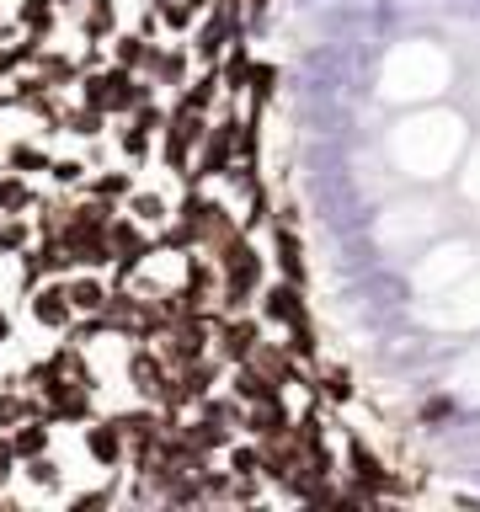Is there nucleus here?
I'll list each match as a JSON object with an SVG mask.
<instances>
[{
	"label": "nucleus",
	"mask_w": 480,
	"mask_h": 512,
	"mask_svg": "<svg viewBox=\"0 0 480 512\" xmlns=\"http://www.w3.org/2000/svg\"><path fill=\"white\" fill-rule=\"evenodd\" d=\"M80 102L107 112V118H128L139 102H150V80L123 70V64H96V70H80Z\"/></svg>",
	"instance_id": "f257e3e1"
},
{
	"label": "nucleus",
	"mask_w": 480,
	"mask_h": 512,
	"mask_svg": "<svg viewBox=\"0 0 480 512\" xmlns=\"http://www.w3.org/2000/svg\"><path fill=\"white\" fill-rule=\"evenodd\" d=\"M203 134H208V112L187 107V102H176V107L166 112V128H160V160H166V171L187 176L192 150H198V139H203Z\"/></svg>",
	"instance_id": "f03ea898"
},
{
	"label": "nucleus",
	"mask_w": 480,
	"mask_h": 512,
	"mask_svg": "<svg viewBox=\"0 0 480 512\" xmlns=\"http://www.w3.org/2000/svg\"><path fill=\"white\" fill-rule=\"evenodd\" d=\"M235 128H240V107L230 118H208V134L198 139V150H192L187 182H219V176L235 166Z\"/></svg>",
	"instance_id": "7ed1b4c3"
},
{
	"label": "nucleus",
	"mask_w": 480,
	"mask_h": 512,
	"mask_svg": "<svg viewBox=\"0 0 480 512\" xmlns=\"http://www.w3.org/2000/svg\"><path fill=\"white\" fill-rule=\"evenodd\" d=\"M262 336H267V326L256 310H214V342H208V352L230 368V363H246Z\"/></svg>",
	"instance_id": "20e7f679"
},
{
	"label": "nucleus",
	"mask_w": 480,
	"mask_h": 512,
	"mask_svg": "<svg viewBox=\"0 0 480 512\" xmlns=\"http://www.w3.org/2000/svg\"><path fill=\"white\" fill-rule=\"evenodd\" d=\"M256 315H262V326H272V331H299V326H310V310H304V283L267 278L262 294H256Z\"/></svg>",
	"instance_id": "39448f33"
},
{
	"label": "nucleus",
	"mask_w": 480,
	"mask_h": 512,
	"mask_svg": "<svg viewBox=\"0 0 480 512\" xmlns=\"http://www.w3.org/2000/svg\"><path fill=\"white\" fill-rule=\"evenodd\" d=\"M22 299H27V320H32L38 331H48V336H64V331H70L75 304H70V288H64V278H43V283H32Z\"/></svg>",
	"instance_id": "423d86ee"
},
{
	"label": "nucleus",
	"mask_w": 480,
	"mask_h": 512,
	"mask_svg": "<svg viewBox=\"0 0 480 512\" xmlns=\"http://www.w3.org/2000/svg\"><path fill=\"white\" fill-rule=\"evenodd\" d=\"M80 448H86V459L96 470H123L128 464V438H123L118 416H91V422H80Z\"/></svg>",
	"instance_id": "0eeeda50"
},
{
	"label": "nucleus",
	"mask_w": 480,
	"mask_h": 512,
	"mask_svg": "<svg viewBox=\"0 0 480 512\" xmlns=\"http://www.w3.org/2000/svg\"><path fill=\"white\" fill-rule=\"evenodd\" d=\"M192 48L176 38V43H155V54H150V64H144V80L150 86H166V91H182L187 80H192Z\"/></svg>",
	"instance_id": "6e6552de"
},
{
	"label": "nucleus",
	"mask_w": 480,
	"mask_h": 512,
	"mask_svg": "<svg viewBox=\"0 0 480 512\" xmlns=\"http://www.w3.org/2000/svg\"><path fill=\"white\" fill-rule=\"evenodd\" d=\"M251 368H256V374H262V379H272V384H278V390H288V384H299L304 374H299V358H294V352H288L283 342H272V336H262V342H256L251 347V358H246Z\"/></svg>",
	"instance_id": "1a4fd4ad"
},
{
	"label": "nucleus",
	"mask_w": 480,
	"mask_h": 512,
	"mask_svg": "<svg viewBox=\"0 0 480 512\" xmlns=\"http://www.w3.org/2000/svg\"><path fill=\"white\" fill-rule=\"evenodd\" d=\"M272 267H278V278L304 283V246H299V230L288 219H272Z\"/></svg>",
	"instance_id": "9d476101"
},
{
	"label": "nucleus",
	"mask_w": 480,
	"mask_h": 512,
	"mask_svg": "<svg viewBox=\"0 0 480 512\" xmlns=\"http://www.w3.org/2000/svg\"><path fill=\"white\" fill-rule=\"evenodd\" d=\"M294 427V411H288V400L283 395H272V400H256V406H246V438H272V432H288Z\"/></svg>",
	"instance_id": "9b49d317"
},
{
	"label": "nucleus",
	"mask_w": 480,
	"mask_h": 512,
	"mask_svg": "<svg viewBox=\"0 0 480 512\" xmlns=\"http://www.w3.org/2000/svg\"><path fill=\"white\" fill-rule=\"evenodd\" d=\"M251 48H246V38H230V48L219 54V80H224V96H246V86H251Z\"/></svg>",
	"instance_id": "f8f14e48"
},
{
	"label": "nucleus",
	"mask_w": 480,
	"mask_h": 512,
	"mask_svg": "<svg viewBox=\"0 0 480 512\" xmlns=\"http://www.w3.org/2000/svg\"><path fill=\"white\" fill-rule=\"evenodd\" d=\"M6 438H11V448H16V459L48 454V448H54V422H48V416H22V422H16Z\"/></svg>",
	"instance_id": "ddd939ff"
},
{
	"label": "nucleus",
	"mask_w": 480,
	"mask_h": 512,
	"mask_svg": "<svg viewBox=\"0 0 480 512\" xmlns=\"http://www.w3.org/2000/svg\"><path fill=\"white\" fill-rule=\"evenodd\" d=\"M123 214H128V219H139L144 230H155V235H160V230L171 224V203L160 198V192H150V187H134V192L123 198Z\"/></svg>",
	"instance_id": "4468645a"
},
{
	"label": "nucleus",
	"mask_w": 480,
	"mask_h": 512,
	"mask_svg": "<svg viewBox=\"0 0 480 512\" xmlns=\"http://www.w3.org/2000/svg\"><path fill=\"white\" fill-rule=\"evenodd\" d=\"M176 427H182V438L198 448V454H224V448H230V438H235L230 427L214 422V416H203V411L187 416V422H176Z\"/></svg>",
	"instance_id": "2eb2a0df"
},
{
	"label": "nucleus",
	"mask_w": 480,
	"mask_h": 512,
	"mask_svg": "<svg viewBox=\"0 0 480 512\" xmlns=\"http://www.w3.org/2000/svg\"><path fill=\"white\" fill-rule=\"evenodd\" d=\"M32 70H38L54 91H70L75 80H80V59H75V54H64V48H48V43H43V48H38V59H32Z\"/></svg>",
	"instance_id": "dca6fc26"
},
{
	"label": "nucleus",
	"mask_w": 480,
	"mask_h": 512,
	"mask_svg": "<svg viewBox=\"0 0 480 512\" xmlns=\"http://www.w3.org/2000/svg\"><path fill=\"white\" fill-rule=\"evenodd\" d=\"M118 32V0H80V38L107 43Z\"/></svg>",
	"instance_id": "f3484780"
},
{
	"label": "nucleus",
	"mask_w": 480,
	"mask_h": 512,
	"mask_svg": "<svg viewBox=\"0 0 480 512\" xmlns=\"http://www.w3.org/2000/svg\"><path fill=\"white\" fill-rule=\"evenodd\" d=\"M80 187H86L91 198H102V203H112V208H123V198L139 187V176H134V166H123V171H96V176H86Z\"/></svg>",
	"instance_id": "a211bd4d"
},
{
	"label": "nucleus",
	"mask_w": 480,
	"mask_h": 512,
	"mask_svg": "<svg viewBox=\"0 0 480 512\" xmlns=\"http://www.w3.org/2000/svg\"><path fill=\"white\" fill-rule=\"evenodd\" d=\"M32 203H38V187H32V176L0 166V214H32Z\"/></svg>",
	"instance_id": "6ab92c4d"
},
{
	"label": "nucleus",
	"mask_w": 480,
	"mask_h": 512,
	"mask_svg": "<svg viewBox=\"0 0 480 512\" xmlns=\"http://www.w3.org/2000/svg\"><path fill=\"white\" fill-rule=\"evenodd\" d=\"M16 475L27 480V491H43V496H54V491L64 486V470H59L54 448H48V454H32V459H22V464H16Z\"/></svg>",
	"instance_id": "aec40b11"
},
{
	"label": "nucleus",
	"mask_w": 480,
	"mask_h": 512,
	"mask_svg": "<svg viewBox=\"0 0 480 512\" xmlns=\"http://www.w3.org/2000/svg\"><path fill=\"white\" fill-rule=\"evenodd\" d=\"M107 112H96L86 102H75V107H64V118H59V134H70V139H102L107 134Z\"/></svg>",
	"instance_id": "412c9836"
},
{
	"label": "nucleus",
	"mask_w": 480,
	"mask_h": 512,
	"mask_svg": "<svg viewBox=\"0 0 480 512\" xmlns=\"http://www.w3.org/2000/svg\"><path fill=\"white\" fill-rule=\"evenodd\" d=\"M16 27L48 43V38H54V27H59V6H54V0H22V6H16Z\"/></svg>",
	"instance_id": "4be33fe9"
},
{
	"label": "nucleus",
	"mask_w": 480,
	"mask_h": 512,
	"mask_svg": "<svg viewBox=\"0 0 480 512\" xmlns=\"http://www.w3.org/2000/svg\"><path fill=\"white\" fill-rule=\"evenodd\" d=\"M155 43L144 38V32H112V64H123V70L144 75V64H150Z\"/></svg>",
	"instance_id": "5701e85b"
},
{
	"label": "nucleus",
	"mask_w": 480,
	"mask_h": 512,
	"mask_svg": "<svg viewBox=\"0 0 480 512\" xmlns=\"http://www.w3.org/2000/svg\"><path fill=\"white\" fill-rule=\"evenodd\" d=\"M48 160H54V155H48L38 139H11L6 144V166L22 171V176H48Z\"/></svg>",
	"instance_id": "b1692460"
},
{
	"label": "nucleus",
	"mask_w": 480,
	"mask_h": 512,
	"mask_svg": "<svg viewBox=\"0 0 480 512\" xmlns=\"http://www.w3.org/2000/svg\"><path fill=\"white\" fill-rule=\"evenodd\" d=\"M22 416H48L43 395H22V390H11V384H0V432H11Z\"/></svg>",
	"instance_id": "393cba45"
},
{
	"label": "nucleus",
	"mask_w": 480,
	"mask_h": 512,
	"mask_svg": "<svg viewBox=\"0 0 480 512\" xmlns=\"http://www.w3.org/2000/svg\"><path fill=\"white\" fill-rule=\"evenodd\" d=\"M224 470H230L235 480H262V448H256V438H230V448H224Z\"/></svg>",
	"instance_id": "a878e982"
},
{
	"label": "nucleus",
	"mask_w": 480,
	"mask_h": 512,
	"mask_svg": "<svg viewBox=\"0 0 480 512\" xmlns=\"http://www.w3.org/2000/svg\"><path fill=\"white\" fill-rule=\"evenodd\" d=\"M155 16H160V32H171V38H187L192 27H198V11L187 6V0H150Z\"/></svg>",
	"instance_id": "bb28decb"
},
{
	"label": "nucleus",
	"mask_w": 480,
	"mask_h": 512,
	"mask_svg": "<svg viewBox=\"0 0 480 512\" xmlns=\"http://www.w3.org/2000/svg\"><path fill=\"white\" fill-rule=\"evenodd\" d=\"M32 246V214H0V256Z\"/></svg>",
	"instance_id": "cd10ccee"
},
{
	"label": "nucleus",
	"mask_w": 480,
	"mask_h": 512,
	"mask_svg": "<svg viewBox=\"0 0 480 512\" xmlns=\"http://www.w3.org/2000/svg\"><path fill=\"white\" fill-rule=\"evenodd\" d=\"M86 176H91V166H86V160H80V155H54V160H48V182H54L59 192L80 187V182H86Z\"/></svg>",
	"instance_id": "c85d7f7f"
},
{
	"label": "nucleus",
	"mask_w": 480,
	"mask_h": 512,
	"mask_svg": "<svg viewBox=\"0 0 480 512\" xmlns=\"http://www.w3.org/2000/svg\"><path fill=\"white\" fill-rule=\"evenodd\" d=\"M112 502H118V480L91 486V491H70V512H96V507H112Z\"/></svg>",
	"instance_id": "c756f323"
},
{
	"label": "nucleus",
	"mask_w": 480,
	"mask_h": 512,
	"mask_svg": "<svg viewBox=\"0 0 480 512\" xmlns=\"http://www.w3.org/2000/svg\"><path fill=\"white\" fill-rule=\"evenodd\" d=\"M315 390L326 395V400H336V406H347V400H352V379L342 374V368H320V384H315Z\"/></svg>",
	"instance_id": "7c9ffc66"
},
{
	"label": "nucleus",
	"mask_w": 480,
	"mask_h": 512,
	"mask_svg": "<svg viewBox=\"0 0 480 512\" xmlns=\"http://www.w3.org/2000/svg\"><path fill=\"white\" fill-rule=\"evenodd\" d=\"M16 464H22V459H16V448H11V438H6V432H0V491H6L11 480H16Z\"/></svg>",
	"instance_id": "2f4dec72"
},
{
	"label": "nucleus",
	"mask_w": 480,
	"mask_h": 512,
	"mask_svg": "<svg viewBox=\"0 0 480 512\" xmlns=\"http://www.w3.org/2000/svg\"><path fill=\"white\" fill-rule=\"evenodd\" d=\"M6 342H11V320L0 315V347H6Z\"/></svg>",
	"instance_id": "473e14b6"
},
{
	"label": "nucleus",
	"mask_w": 480,
	"mask_h": 512,
	"mask_svg": "<svg viewBox=\"0 0 480 512\" xmlns=\"http://www.w3.org/2000/svg\"><path fill=\"white\" fill-rule=\"evenodd\" d=\"M187 6H192V11H198V16H203L208 6H214V0H187Z\"/></svg>",
	"instance_id": "72a5a7b5"
},
{
	"label": "nucleus",
	"mask_w": 480,
	"mask_h": 512,
	"mask_svg": "<svg viewBox=\"0 0 480 512\" xmlns=\"http://www.w3.org/2000/svg\"><path fill=\"white\" fill-rule=\"evenodd\" d=\"M54 6H59V11H64V6H75V0H54Z\"/></svg>",
	"instance_id": "f704fd0d"
},
{
	"label": "nucleus",
	"mask_w": 480,
	"mask_h": 512,
	"mask_svg": "<svg viewBox=\"0 0 480 512\" xmlns=\"http://www.w3.org/2000/svg\"><path fill=\"white\" fill-rule=\"evenodd\" d=\"M0 107H11V102H6V91H0Z\"/></svg>",
	"instance_id": "c9c22d12"
},
{
	"label": "nucleus",
	"mask_w": 480,
	"mask_h": 512,
	"mask_svg": "<svg viewBox=\"0 0 480 512\" xmlns=\"http://www.w3.org/2000/svg\"><path fill=\"white\" fill-rule=\"evenodd\" d=\"M0 22H6V11H0Z\"/></svg>",
	"instance_id": "e433bc0d"
},
{
	"label": "nucleus",
	"mask_w": 480,
	"mask_h": 512,
	"mask_svg": "<svg viewBox=\"0 0 480 512\" xmlns=\"http://www.w3.org/2000/svg\"><path fill=\"white\" fill-rule=\"evenodd\" d=\"M144 6H150V0H144Z\"/></svg>",
	"instance_id": "4c0bfd02"
}]
</instances>
